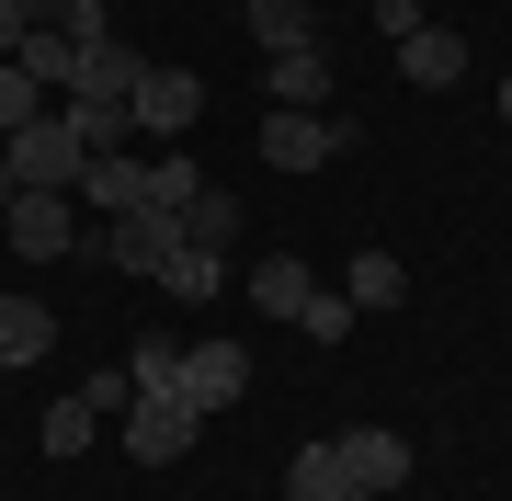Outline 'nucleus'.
<instances>
[{"instance_id":"nucleus-1","label":"nucleus","mask_w":512,"mask_h":501,"mask_svg":"<svg viewBox=\"0 0 512 501\" xmlns=\"http://www.w3.org/2000/svg\"><path fill=\"white\" fill-rule=\"evenodd\" d=\"M0 160H12V183H23V194H69V183H80V160H92V137L69 126V103H46L35 126L0 137Z\"/></svg>"},{"instance_id":"nucleus-2","label":"nucleus","mask_w":512,"mask_h":501,"mask_svg":"<svg viewBox=\"0 0 512 501\" xmlns=\"http://www.w3.org/2000/svg\"><path fill=\"white\" fill-rule=\"evenodd\" d=\"M353 149V114H262V160L274 171H319Z\"/></svg>"},{"instance_id":"nucleus-3","label":"nucleus","mask_w":512,"mask_h":501,"mask_svg":"<svg viewBox=\"0 0 512 501\" xmlns=\"http://www.w3.org/2000/svg\"><path fill=\"white\" fill-rule=\"evenodd\" d=\"M0 240H12L23 262H69V251H80V205H69V194H12Z\"/></svg>"},{"instance_id":"nucleus-4","label":"nucleus","mask_w":512,"mask_h":501,"mask_svg":"<svg viewBox=\"0 0 512 501\" xmlns=\"http://www.w3.org/2000/svg\"><path fill=\"white\" fill-rule=\"evenodd\" d=\"M92 251H103V262H126V274H160V262L183 251V217H160V205H126V217H103V228H92Z\"/></svg>"},{"instance_id":"nucleus-5","label":"nucleus","mask_w":512,"mask_h":501,"mask_svg":"<svg viewBox=\"0 0 512 501\" xmlns=\"http://www.w3.org/2000/svg\"><path fill=\"white\" fill-rule=\"evenodd\" d=\"M194 114H205V80H194V69H160V57H148V80H137L126 126H137V137H183Z\"/></svg>"},{"instance_id":"nucleus-6","label":"nucleus","mask_w":512,"mask_h":501,"mask_svg":"<svg viewBox=\"0 0 512 501\" xmlns=\"http://www.w3.org/2000/svg\"><path fill=\"white\" fill-rule=\"evenodd\" d=\"M342 445V479H353V501H387V490H410V433H330Z\"/></svg>"},{"instance_id":"nucleus-7","label":"nucleus","mask_w":512,"mask_h":501,"mask_svg":"<svg viewBox=\"0 0 512 501\" xmlns=\"http://www.w3.org/2000/svg\"><path fill=\"white\" fill-rule=\"evenodd\" d=\"M239 388H251V353H239V342H183V410H194V422H217Z\"/></svg>"},{"instance_id":"nucleus-8","label":"nucleus","mask_w":512,"mask_h":501,"mask_svg":"<svg viewBox=\"0 0 512 501\" xmlns=\"http://www.w3.org/2000/svg\"><path fill=\"white\" fill-rule=\"evenodd\" d=\"M194 433H205V422H194L183 399H137V410H126V456H137V467H171Z\"/></svg>"},{"instance_id":"nucleus-9","label":"nucleus","mask_w":512,"mask_h":501,"mask_svg":"<svg viewBox=\"0 0 512 501\" xmlns=\"http://www.w3.org/2000/svg\"><path fill=\"white\" fill-rule=\"evenodd\" d=\"M137 183H148V160L92 149V160H80V183H69V205H92V228H103V217H126V205H137Z\"/></svg>"},{"instance_id":"nucleus-10","label":"nucleus","mask_w":512,"mask_h":501,"mask_svg":"<svg viewBox=\"0 0 512 501\" xmlns=\"http://www.w3.org/2000/svg\"><path fill=\"white\" fill-rule=\"evenodd\" d=\"M262 92H274V114H330V57L319 46H285L274 69H262Z\"/></svg>"},{"instance_id":"nucleus-11","label":"nucleus","mask_w":512,"mask_h":501,"mask_svg":"<svg viewBox=\"0 0 512 501\" xmlns=\"http://www.w3.org/2000/svg\"><path fill=\"white\" fill-rule=\"evenodd\" d=\"M137 80H148V57L114 35V46H92L80 57V80H69V103H137Z\"/></svg>"},{"instance_id":"nucleus-12","label":"nucleus","mask_w":512,"mask_h":501,"mask_svg":"<svg viewBox=\"0 0 512 501\" xmlns=\"http://www.w3.org/2000/svg\"><path fill=\"white\" fill-rule=\"evenodd\" d=\"M239 285H251V308H262V319H296V308L319 297V285H308V262H296V251H262V262H251Z\"/></svg>"},{"instance_id":"nucleus-13","label":"nucleus","mask_w":512,"mask_h":501,"mask_svg":"<svg viewBox=\"0 0 512 501\" xmlns=\"http://www.w3.org/2000/svg\"><path fill=\"white\" fill-rule=\"evenodd\" d=\"M80 57H92V46H69V35H57V23H35V35L12 46V69L35 80V92H57V103H69V80H80Z\"/></svg>"},{"instance_id":"nucleus-14","label":"nucleus","mask_w":512,"mask_h":501,"mask_svg":"<svg viewBox=\"0 0 512 501\" xmlns=\"http://www.w3.org/2000/svg\"><path fill=\"white\" fill-rule=\"evenodd\" d=\"M35 353H57V308L46 297H0V376L35 365Z\"/></svg>"},{"instance_id":"nucleus-15","label":"nucleus","mask_w":512,"mask_h":501,"mask_svg":"<svg viewBox=\"0 0 512 501\" xmlns=\"http://www.w3.org/2000/svg\"><path fill=\"white\" fill-rule=\"evenodd\" d=\"M342 297H353V308H410V262H399V251H353Z\"/></svg>"},{"instance_id":"nucleus-16","label":"nucleus","mask_w":512,"mask_h":501,"mask_svg":"<svg viewBox=\"0 0 512 501\" xmlns=\"http://www.w3.org/2000/svg\"><path fill=\"white\" fill-rule=\"evenodd\" d=\"M456 69H467V46L444 35V23H421V35H399V80H421V92H444Z\"/></svg>"},{"instance_id":"nucleus-17","label":"nucleus","mask_w":512,"mask_h":501,"mask_svg":"<svg viewBox=\"0 0 512 501\" xmlns=\"http://www.w3.org/2000/svg\"><path fill=\"white\" fill-rule=\"evenodd\" d=\"M285 501H353V479H342V445H296V467H285Z\"/></svg>"},{"instance_id":"nucleus-18","label":"nucleus","mask_w":512,"mask_h":501,"mask_svg":"<svg viewBox=\"0 0 512 501\" xmlns=\"http://www.w3.org/2000/svg\"><path fill=\"white\" fill-rule=\"evenodd\" d=\"M160 285H171V297H183V308H205V297H228V251H194V240H183V251L160 262Z\"/></svg>"},{"instance_id":"nucleus-19","label":"nucleus","mask_w":512,"mask_h":501,"mask_svg":"<svg viewBox=\"0 0 512 501\" xmlns=\"http://www.w3.org/2000/svg\"><path fill=\"white\" fill-rule=\"evenodd\" d=\"M251 35H262V57L319 46V12H308V0H251Z\"/></svg>"},{"instance_id":"nucleus-20","label":"nucleus","mask_w":512,"mask_h":501,"mask_svg":"<svg viewBox=\"0 0 512 501\" xmlns=\"http://www.w3.org/2000/svg\"><path fill=\"white\" fill-rule=\"evenodd\" d=\"M183 240H194V251H239V194L205 183V194L183 205Z\"/></svg>"},{"instance_id":"nucleus-21","label":"nucleus","mask_w":512,"mask_h":501,"mask_svg":"<svg viewBox=\"0 0 512 501\" xmlns=\"http://www.w3.org/2000/svg\"><path fill=\"white\" fill-rule=\"evenodd\" d=\"M126 376H137V399H183V342H137Z\"/></svg>"},{"instance_id":"nucleus-22","label":"nucleus","mask_w":512,"mask_h":501,"mask_svg":"<svg viewBox=\"0 0 512 501\" xmlns=\"http://www.w3.org/2000/svg\"><path fill=\"white\" fill-rule=\"evenodd\" d=\"M92 433H103V410H92V399L69 388V399L46 410V433H35V445H46V456H80V445H92Z\"/></svg>"},{"instance_id":"nucleus-23","label":"nucleus","mask_w":512,"mask_h":501,"mask_svg":"<svg viewBox=\"0 0 512 501\" xmlns=\"http://www.w3.org/2000/svg\"><path fill=\"white\" fill-rule=\"evenodd\" d=\"M194 194H205V171H194V160H148V183H137V205H160V217H183Z\"/></svg>"},{"instance_id":"nucleus-24","label":"nucleus","mask_w":512,"mask_h":501,"mask_svg":"<svg viewBox=\"0 0 512 501\" xmlns=\"http://www.w3.org/2000/svg\"><path fill=\"white\" fill-rule=\"evenodd\" d=\"M353 319H365V308H353V297H330V285H319V297H308V308H296V331H308V342H342V331H353Z\"/></svg>"},{"instance_id":"nucleus-25","label":"nucleus","mask_w":512,"mask_h":501,"mask_svg":"<svg viewBox=\"0 0 512 501\" xmlns=\"http://www.w3.org/2000/svg\"><path fill=\"white\" fill-rule=\"evenodd\" d=\"M35 114H46V92L12 69V57H0V137H12V126H35Z\"/></svg>"},{"instance_id":"nucleus-26","label":"nucleus","mask_w":512,"mask_h":501,"mask_svg":"<svg viewBox=\"0 0 512 501\" xmlns=\"http://www.w3.org/2000/svg\"><path fill=\"white\" fill-rule=\"evenodd\" d=\"M69 126L92 137V149H126V137H137V126H126V103H69Z\"/></svg>"},{"instance_id":"nucleus-27","label":"nucleus","mask_w":512,"mask_h":501,"mask_svg":"<svg viewBox=\"0 0 512 501\" xmlns=\"http://www.w3.org/2000/svg\"><path fill=\"white\" fill-rule=\"evenodd\" d=\"M80 399H92L103 422H126V410H137V376H126V365H103V376H92V388H80Z\"/></svg>"},{"instance_id":"nucleus-28","label":"nucleus","mask_w":512,"mask_h":501,"mask_svg":"<svg viewBox=\"0 0 512 501\" xmlns=\"http://www.w3.org/2000/svg\"><path fill=\"white\" fill-rule=\"evenodd\" d=\"M365 12H376V35H387V46H399V35H421V23H433V12H421V0H365Z\"/></svg>"},{"instance_id":"nucleus-29","label":"nucleus","mask_w":512,"mask_h":501,"mask_svg":"<svg viewBox=\"0 0 512 501\" xmlns=\"http://www.w3.org/2000/svg\"><path fill=\"white\" fill-rule=\"evenodd\" d=\"M23 35H35V23H23V12H12V0H0V57H12Z\"/></svg>"},{"instance_id":"nucleus-30","label":"nucleus","mask_w":512,"mask_h":501,"mask_svg":"<svg viewBox=\"0 0 512 501\" xmlns=\"http://www.w3.org/2000/svg\"><path fill=\"white\" fill-rule=\"evenodd\" d=\"M12 12H23V23H69V0H12Z\"/></svg>"},{"instance_id":"nucleus-31","label":"nucleus","mask_w":512,"mask_h":501,"mask_svg":"<svg viewBox=\"0 0 512 501\" xmlns=\"http://www.w3.org/2000/svg\"><path fill=\"white\" fill-rule=\"evenodd\" d=\"M12 194H23V183H12V160H0V217H12Z\"/></svg>"},{"instance_id":"nucleus-32","label":"nucleus","mask_w":512,"mask_h":501,"mask_svg":"<svg viewBox=\"0 0 512 501\" xmlns=\"http://www.w3.org/2000/svg\"><path fill=\"white\" fill-rule=\"evenodd\" d=\"M501 126H512V80H501Z\"/></svg>"}]
</instances>
